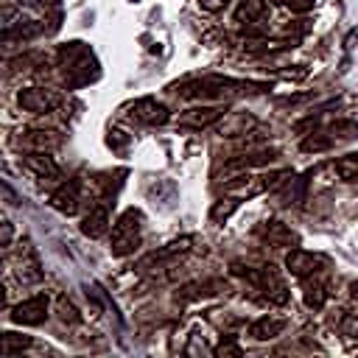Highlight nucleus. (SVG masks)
Returning <instances> with one entry per match:
<instances>
[{"instance_id":"bb28decb","label":"nucleus","mask_w":358,"mask_h":358,"mask_svg":"<svg viewBox=\"0 0 358 358\" xmlns=\"http://www.w3.org/2000/svg\"><path fill=\"white\" fill-rule=\"evenodd\" d=\"M215 294V282H190L182 288V299H199V296H210Z\"/></svg>"},{"instance_id":"7c9ffc66","label":"nucleus","mask_w":358,"mask_h":358,"mask_svg":"<svg viewBox=\"0 0 358 358\" xmlns=\"http://www.w3.org/2000/svg\"><path fill=\"white\" fill-rule=\"evenodd\" d=\"M0 229H3V235H0V246H3V249H8V246H11V235H14L11 221H8V218H3V221H0Z\"/></svg>"},{"instance_id":"f8f14e48","label":"nucleus","mask_w":358,"mask_h":358,"mask_svg":"<svg viewBox=\"0 0 358 358\" xmlns=\"http://www.w3.org/2000/svg\"><path fill=\"white\" fill-rule=\"evenodd\" d=\"M22 168L31 171L39 179H56L62 171L56 165V159L50 157V151H25L22 154Z\"/></svg>"},{"instance_id":"b1692460","label":"nucleus","mask_w":358,"mask_h":358,"mask_svg":"<svg viewBox=\"0 0 358 358\" xmlns=\"http://www.w3.org/2000/svg\"><path fill=\"white\" fill-rule=\"evenodd\" d=\"M333 168H336V173H338L344 182H355V179H358V151L338 157Z\"/></svg>"},{"instance_id":"a211bd4d","label":"nucleus","mask_w":358,"mask_h":358,"mask_svg":"<svg viewBox=\"0 0 358 358\" xmlns=\"http://www.w3.org/2000/svg\"><path fill=\"white\" fill-rule=\"evenodd\" d=\"M302 299H305V305H308L310 310H322V308H324V302H327V288H324L322 280H316V274H313V277H305Z\"/></svg>"},{"instance_id":"9b49d317","label":"nucleus","mask_w":358,"mask_h":358,"mask_svg":"<svg viewBox=\"0 0 358 358\" xmlns=\"http://www.w3.org/2000/svg\"><path fill=\"white\" fill-rule=\"evenodd\" d=\"M277 157H280L277 148H257L249 154H238L224 165V173H243L249 168H263V165H271Z\"/></svg>"},{"instance_id":"20e7f679","label":"nucleus","mask_w":358,"mask_h":358,"mask_svg":"<svg viewBox=\"0 0 358 358\" xmlns=\"http://www.w3.org/2000/svg\"><path fill=\"white\" fill-rule=\"evenodd\" d=\"M48 308H50V299H48V294H34V296H28V299H22V302H17L14 308H11V322L14 324H25V327H36V324H42L45 319H48Z\"/></svg>"},{"instance_id":"4be33fe9","label":"nucleus","mask_w":358,"mask_h":358,"mask_svg":"<svg viewBox=\"0 0 358 358\" xmlns=\"http://www.w3.org/2000/svg\"><path fill=\"white\" fill-rule=\"evenodd\" d=\"M324 131H327V137L333 143H347V140H355L358 137V123L355 120H336Z\"/></svg>"},{"instance_id":"6ab92c4d","label":"nucleus","mask_w":358,"mask_h":358,"mask_svg":"<svg viewBox=\"0 0 358 358\" xmlns=\"http://www.w3.org/2000/svg\"><path fill=\"white\" fill-rule=\"evenodd\" d=\"M266 11V0H241L235 8V22L241 25H255Z\"/></svg>"},{"instance_id":"f257e3e1","label":"nucleus","mask_w":358,"mask_h":358,"mask_svg":"<svg viewBox=\"0 0 358 358\" xmlns=\"http://www.w3.org/2000/svg\"><path fill=\"white\" fill-rule=\"evenodd\" d=\"M268 90L266 81H243V78H227V76H204L185 81L176 92L182 98H224L232 92H263Z\"/></svg>"},{"instance_id":"e433bc0d","label":"nucleus","mask_w":358,"mask_h":358,"mask_svg":"<svg viewBox=\"0 0 358 358\" xmlns=\"http://www.w3.org/2000/svg\"><path fill=\"white\" fill-rule=\"evenodd\" d=\"M271 3H277V6H288V0H271Z\"/></svg>"},{"instance_id":"2eb2a0df","label":"nucleus","mask_w":358,"mask_h":358,"mask_svg":"<svg viewBox=\"0 0 358 358\" xmlns=\"http://www.w3.org/2000/svg\"><path fill=\"white\" fill-rule=\"evenodd\" d=\"M260 235H263V241L271 243V246H288V249L299 246V235H296L291 227H285L282 221H266L263 229H260Z\"/></svg>"},{"instance_id":"cd10ccee","label":"nucleus","mask_w":358,"mask_h":358,"mask_svg":"<svg viewBox=\"0 0 358 358\" xmlns=\"http://www.w3.org/2000/svg\"><path fill=\"white\" fill-rule=\"evenodd\" d=\"M56 308H59V316H62V322H70V324H76V322L81 319V316H78V310H76V305H73L67 296H59Z\"/></svg>"},{"instance_id":"c85d7f7f","label":"nucleus","mask_w":358,"mask_h":358,"mask_svg":"<svg viewBox=\"0 0 358 358\" xmlns=\"http://www.w3.org/2000/svg\"><path fill=\"white\" fill-rule=\"evenodd\" d=\"M215 355H218V358H221V355H235V358H238V355H243V350H241L238 344H232V341H224V344L215 347Z\"/></svg>"},{"instance_id":"f03ea898","label":"nucleus","mask_w":358,"mask_h":358,"mask_svg":"<svg viewBox=\"0 0 358 358\" xmlns=\"http://www.w3.org/2000/svg\"><path fill=\"white\" fill-rule=\"evenodd\" d=\"M56 56H59V67L64 73L67 87H81L98 78V62L84 42H67L59 48Z\"/></svg>"},{"instance_id":"4468645a","label":"nucleus","mask_w":358,"mask_h":358,"mask_svg":"<svg viewBox=\"0 0 358 358\" xmlns=\"http://www.w3.org/2000/svg\"><path fill=\"white\" fill-rule=\"evenodd\" d=\"M78 185L76 182H64V185H59L53 193H50V207L56 210V213H62V215H76L78 213Z\"/></svg>"},{"instance_id":"39448f33","label":"nucleus","mask_w":358,"mask_h":358,"mask_svg":"<svg viewBox=\"0 0 358 358\" xmlns=\"http://www.w3.org/2000/svg\"><path fill=\"white\" fill-rule=\"evenodd\" d=\"M224 115H227V106H224V103H201V106L185 109V112L179 115V126L193 129V131H201V129L215 126Z\"/></svg>"},{"instance_id":"f704fd0d","label":"nucleus","mask_w":358,"mask_h":358,"mask_svg":"<svg viewBox=\"0 0 358 358\" xmlns=\"http://www.w3.org/2000/svg\"><path fill=\"white\" fill-rule=\"evenodd\" d=\"M355 39H358V28H352V31H350V34H347V39H344V48H347V50H350V48H352V42H355Z\"/></svg>"},{"instance_id":"412c9836","label":"nucleus","mask_w":358,"mask_h":358,"mask_svg":"<svg viewBox=\"0 0 358 358\" xmlns=\"http://www.w3.org/2000/svg\"><path fill=\"white\" fill-rule=\"evenodd\" d=\"M190 243H193V238H179V241H171L168 246H162L159 252H154L143 266H148V263H162V260H171V257H176V255H185L187 249H190Z\"/></svg>"},{"instance_id":"1a4fd4ad","label":"nucleus","mask_w":358,"mask_h":358,"mask_svg":"<svg viewBox=\"0 0 358 358\" xmlns=\"http://www.w3.org/2000/svg\"><path fill=\"white\" fill-rule=\"evenodd\" d=\"M131 120H137L143 126H165L171 120V109L165 103H159L157 98H140L131 106Z\"/></svg>"},{"instance_id":"aec40b11","label":"nucleus","mask_w":358,"mask_h":358,"mask_svg":"<svg viewBox=\"0 0 358 358\" xmlns=\"http://www.w3.org/2000/svg\"><path fill=\"white\" fill-rule=\"evenodd\" d=\"M241 207V199L238 196H221L218 201H213V207H210V221L213 224H224V221H229V215L235 213Z\"/></svg>"},{"instance_id":"c9c22d12","label":"nucleus","mask_w":358,"mask_h":358,"mask_svg":"<svg viewBox=\"0 0 358 358\" xmlns=\"http://www.w3.org/2000/svg\"><path fill=\"white\" fill-rule=\"evenodd\" d=\"M350 294H352V299L358 302V282H350Z\"/></svg>"},{"instance_id":"6e6552de","label":"nucleus","mask_w":358,"mask_h":358,"mask_svg":"<svg viewBox=\"0 0 358 358\" xmlns=\"http://www.w3.org/2000/svg\"><path fill=\"white\" fill-rule=\"evenodd\" d=\"M257 291H263V296L271 302V305H288V285L285 280L280 277V271L268 263V266H260V282H257Z\"/></svg>"},{"instance_id":"72a5a7b5","label":"nucleus","mask_w":358,"mask_h":358,"mask_svg":"<svg viewBox=\"0 0 358 358\" xmlns=\"http://www.w3.org/2000/svg\"><path fill=\"white\" fill-rule=\"evenodd\" d=\"M106 143L115 145V148H123L126 145V137H120V131H109V140Z\"/></svg>"},{"instance_id":"5701e85b","label":"nucleus","mask_w":358,"mask_h":358,"mask_svg":"<svg viewBox=\"0 0 358 358\" xmlns=\"http://www.w3.org/2000/svg\"><path fill=\"white\" fill-rule=\"evenodd\" d=\"M34 344L31 336H20V333H0V352L3 355H14V352H22Z\"/></svg>"},{"instance_id":"9d476101","label":"nucleus","mask_w":358,"mask_h":358,"mask_svg":"<svg viewBox=\"0 0 358 358\" xmlns=\"http://www.w3.org/2000/svg\"><path fill=\"white\" fill-rule=\"evenodd\" d=\"M14 143L22 151H56L62 145V137L50 129H22Z\"/></svg>"},{"instance_id":"423d86ee","label":"nucleus","mask_w":358,"mask_h":358,"mask_svg":"<svg viewBox=\"0 0 358 358\" xmlns=\"http://www.w3.org/2000/svg\"><path fill=\"white\" fill-rule=\"evenodd\" d=\"M324 263H327V260H324L322 255L305 252V249H299V246H294V249L285 255V266H288V271H291L294 277H299V280L319 274V271L324 268Z\"/></svg>"},{"instance_id":"7ed1b4c3","label":"nucleus","mask_w":358,"mask_h":358,"mask_svg":"<svg viewBox=\"0 0 358 358\" xmlns=\"http://www.w3.org/2000/svg\"><path fill=\"white\" fill-rule=\"evenodd\" d=\"M140 235H143V213L129 207L120 213V218L112 227V238H109V252L115 257H126L140 246Z\"/></svg>"},{"instance_id":"393cba45","label":"nucleus","mask_w":358,"mask_h":358,"mask_svg":"<svg viewBox=\"0 0 358 358\" xmlns=\"http://www.w3.org/2000/svg\"><path fill=\"white\" fill-rule=\"evenodd\" d=\"M333 145H336V143L327 137V131H310V134L299 143V148L308 151V154H310V151L319 154V151H327V148H333Z\"/></svg>"},{"instance_id":"f3484780","label":"nucleus","mask_w":358,"mask_h":358,"mask_svg":"<svg viewBox=\"0 0 358 358\" xmlns=\"http://www.w3.org/2000/svg\"><path fill=\"white\" fill-rule=\"evenodd\" d=\"M285 330V319H277V316H260L249 324V336L255 341H268V338H277L280 333Z\"/></svg>"},{"instance_id":"2f4dec72","label":"nucleus","mask_w":358,"mask_h":358,"mask_svg":"<svg viewBox=\"0 0 358 358\" xmlns=\"http://www.w3.org/2000/svg\"><path fill=\"white\" fill-rule=\"evenodd\" d=\"M20 6H31V8H59V0H20Z\"/></svg>"},{"instance_id":"a878e982","label":"nucleus","mask_w":358,"mask_h":358,"mask_svg":"<svg viewBox=\"0 0 358 358\" xmlns=\"http://www.w3.org/2000/svg\"><path fill=\"white\" fill-rule=\"evenodd\" d=\"M291 176H294V171H291V168L263 173V176H260V179H263V190H271V193H274V190H280V187H282V185H285Z\"/></svg>"},{"instance_id":"dca6fc26","label":"nucleus","mask_w":358,"mask_h":358,"mask_svg":"<svg viewBox=\"0 0 358 358\" xmlns=\"http://www.w3.org/2000/svg\"><path fill=\"white\" fill-rule=\"evenodd\" d=\"M17 268V277L22 280V282H36V280H42V268H39V260H36V255H34V249L25 243L22 249H20V255H17V263H14Z\"/></svg>"},{"instance_id":"0eeeda50","label":"nucleus","mask_w":358,"mask_h":358,"mask_svg":"<svg viewBox=\"0 0 358 358\" xmlns=\"http://www.w3.org/2000/svg\"><path fill=\"white\" fill-rule=\"evenodd\" d=\"M17 103H20L25 112L45 115V112L56 109L59 95H56L53 90H45V87H25V90H20V95H17Z\"/></svg>"},{"instance_id":"473e14b6","label":"nucleus","mask_w":358,"mask_h":358,"mask_svg":"<svg viewBox=\"0 0 358 358\" xmlns=\"http://www.w3.org/2000/svg\"><path fill=\"white\" fill-rule=\"evenodd\" d=\"M313 3H316V0H288V8L296 11V14H305V11L313 8Z\"/></svg>"},{"instance_id":"c756f323","label":"nucleus","mask_w":358,"mask_h":358,"mask_svg":"<svg viewBox=\"0 0 358 358\" xmlns=\"http://www.w3.org/2000/svg\"><path fill=\"white\" fill-rule=\"evenodd\" d=\"M199 6L204 11H210V14H218V11H224L229 6V0H199Z\"/></svg>"},{"instance_id":"ddd939ff","label":"nucleus","mask_w":358,"mask_h":358,"mask_svg":"<svg viewBox=\"0 0 358 358\" xmlns=\"http://www.w3.org/2000/svg\"><path fill=\"white\" fill-rule=\"evenodd\" d=\"M78 229H81V235H87V238H92V241H95V238H103L106 229H109V204L101 201V204L90 207V213L81 218Z\"/></svg>"}]
</instances>
